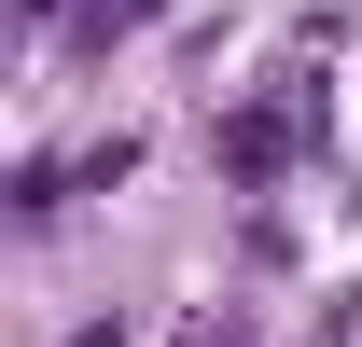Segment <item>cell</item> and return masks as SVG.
<instances>
[{"mask_svg":"<svg viewBox=\"0 0 362 347\" xmlns=\"http://www.w3.org/2000/svg\"><path fill=\"white\" fill-rule=\"evenodd\" d=\"M209 153H223L237 195H265V181L293 167V111H279V97H251V111H223V139H209Z\"/></svg>","mask_w":362,"mask_h":347,"instance_id":"1","label":"cell"}]
</instances>
